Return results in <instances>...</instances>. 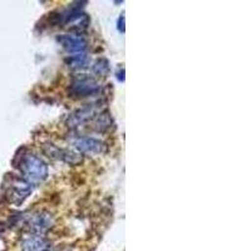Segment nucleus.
<instances>
[{"label": "nucleus", "instance_id": "f257e3e1", "mask_svg": "<svg viewBox=\"0 0 251 251\" xmlns=\"http://www.w3.org/2000/svg\"><path fill=\"white\" fill-rule=\"evenodd\" d=\"M15 167L22 172L23 178L33 183L43 182L48 176V166L42 158L33 153H29L25 150L20 152V156L15 157Z\"/></svg>", "mask_w": 251, "mask_h": 251}, {"label": "nucleus", "instance_id": "f03ea898", "mask_svg": "<svg viewBox=\"0 0 251 251\" xmlns=\"http://www.w3.org/2000/svg\"><path fill=\"white\" fill-rule=\"evenodd\" d=\"M10 176L12 177L6 186V199L9 202L14 203V205H22L33 191V187H31L33 185L26 182L24 178L13 177V175Z\"/></svg>", "mask_w": 251, "mask_h": 251}, {"label": "nucleus", "instance_id": "7ed1b4c3", "mask_svg": "<svg viewBox=\"0 0 251 251\" xmlns=\"http://www.w3.org/2000/svg\"><path fill=\"white\" fill-rule=\"evenodd\" d=\"M100 91V83L88 77H83L75 79L69 87V94L75 98H86L94 96Z\"/></svg>", "mask_w": 251, "mask_h": 251}, {"label": "nucleus", "instance_id": "20e7f679", "mask_svg": "<svg viewBox=\"0 0 251 251\" xmlns=\"http://www.w3.org/2000/svg\"><path fill=\"white\" fill-rule=\"evenodd\" d=\"M53 224H54V219H53L51 214L46 211L35 212V214L29 217L28 221L29 228L37 236H40V235H43L44 232L48 231L49 228L53 226Z\"/></svg>", "mask_w": 251, "mask_h": 251}, {"label": "nucleus", "instance_id": "39448f33", "mask_svg": "<svg viewBox=\"0 0 251 251\" xmlns=\"http://www.w3.org/2000/svg\"><path fill=\"white\" fill-rule=\"evenodd\" d=\"M63 48L69 53H84L87 49V40L80 33L77 34H62L57 38Z\"/></svg>", "mask_w": 251, "mask_h": 251}, {"label": "nucleus", "instance_id": "423d86ee", "mask_svg": "<svg viewBox=\"0 0 251 251\" xmlns=\"http://www.w3.org/2000/svg\"><path fill=\"white\" fill-rule=\"evenodd\" d=\"M75 147L80 153L86 154H102L106 152L104 143L91 137H80L75 140Z\"/></svg>", "mask_w": 251, "mask_h": 251}, {"label": "nucleus", "instance_id": "0eeeda50", "mask_svg": "<svg viewBox=\"0 0 251 251\" xmlns=\"http://www.w3.org/2000/svg\"><path fill=\"white\" fill-rule=\"evenodd\" d=\"M96 114V107L94 104H89L87 107H83V108L77 109L75 112L71 114L67 120V126L71 127V128H75L78 126L86 123L87 121L91 120Z\"/></svg>", "mask_w": 251, "mask_h": 251}, {"label": "nucleus", "instance_id": "6e6552de", "mask_svg": "<svg viewBox=\"0 0 251 251\" xmlns=\"http://www.w3.org/2000/svg\"><path fill=\"white\" fill-rule=\"evenodd\" d=\"M24 251H50V244L42 236L28 237L23 243Z\"/></svg>", "mask_w": 251, "mask_h": 251}, {"label": "nucleus", "instance_id": "1a4fd4ad", "mask_svg": "<svg viewBox=\"0 0 251 251\" xmlns=\"http://www.w3.org/2000/svg\"><path fill=\"white\" fill-rule=\"evenodd\" d=\"M67 66L71 67L73 69H80L87 67V64L89 63L88 55L86 53H75V54L69 55L66 59Z\"/></svg>", "mask_w": 251, "mask_h": 251}, {"label": "nucleus", "instance_id": "9d476101", "mask_svg": "<svg viewBox=\"0 0 251 251\" xmlns=\"http://www.w3.org/2000/svg\"><path fill=\"white\" fill-rule=\"evenodd\" d=\"M112 126V117L108 111H104L97 116L94 120V128L98 132H106L107 129L111 128Z\"/></svg>", "mask_w": 251, "mask_h": 251}, {"label": "nucleus", "instance_id": "9b49d317", "mask_svg": "<svg viewBox=\"0 0 251 251\" xmlns=\"http://www.w3.org/2000/svg\"><path fill=\"white\" fill-rule=\"evenodd\" d=\"M43 151L49 158H53V160H62L63 150H60L59 147H57L55 145L50 142H47L43 145Z\"/></svg>", "mask_w": 251, "mask_h": 251}, {"label": "nucleus", "instance_id": "f8f14e48", "mask_svg": "<svg viewBox=\"0 0 251 251\" xmlns=\"http://www.w3.org/2000/svg\"><path fill=\"white\" fill-rule=\"evenodd\" d=\"M93 72L97 75H102V77H106L109 72V63L107 59H98L97 62L94 63L93 66Z\"/></svg>", "mask_w": 251, "mask_h": 251}, {"label": "nucleus", "instance_id": "ddd939ff", "mask_svg": "<svg viewBox=\"0 0 251 251\" xmlns=\"http://www.w3.org/2000/svg\"><path fill=\"white\" fill-rule=\"evenodd\" d=\"M118 29H120L122 33H125V14H122V17L118 20Z\"/></svg>", "mask_w": 251, "mask_h": 251}]
</instances>
